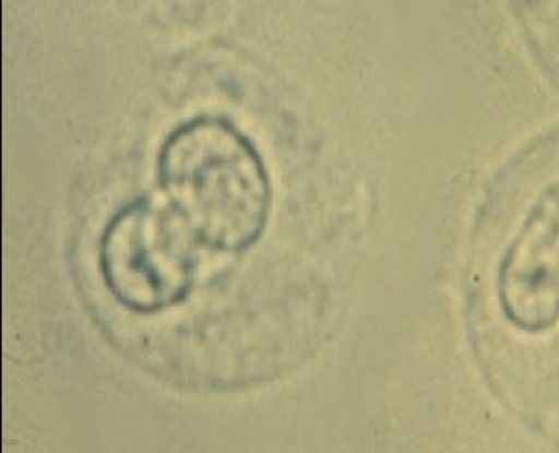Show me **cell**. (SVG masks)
Instances as JSON below:
<instances>
[{
  "instance_id": "obj_2",
  "label": "cell",
  "mask_w": 559,
  "mask_h": 453,
  "mask_svg": "<svg viewBox=\"0 0 559 453\" xmlns=\"http://www.w3.org/2000/svg\"><path fill=\"white\" fill-rule=\"evenodd\" d=\"M195 237L175 208L140 196L103 231L99 270L117 302L157 313L187 301L195 282Z\"/></svg>"
},
{
  "instance_id": "obj_1",
  "label": "cell",
  "mask_w": 559,
  "mask_h": 453,
  "mask_svg": "<svg viewBox=\"0 0 559 453\" xmlns=\"http://www.w3.org/2000/svg\"><path fill=\"white\" fill-rule=\"evenodd\" d=\"M157 176L199 246L240 254L264 234L270 175L254 143L228 120L197 117L170 132L158 152Z\"/></svg>"
},
{
  "instance_id": "obj_3",
  "label": "cell",
  "mask_w": 559,
  "mask_h": 453,
  "mask_svg": "<svg viewBox=\"0 0 559 453\" xmlns=\"http://www.w3.org/2000/svg\"><path fill=\"white\" fill-rule=\"evenodd\" d=\"M497 293L506 318L526 334L559 322V181L538 195L506 250Z\"/></svg>"
}]
</instances>
